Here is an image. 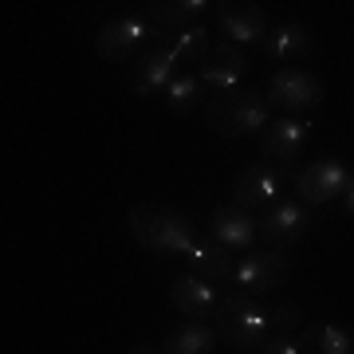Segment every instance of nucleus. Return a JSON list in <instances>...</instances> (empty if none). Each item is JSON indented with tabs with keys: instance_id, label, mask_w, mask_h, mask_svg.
<instances>
[{
	"instance_id": "nucleus-1",
	"label": "nucleus",
	"mask_w": 354,
	"mask_h": 354,
	"mask_svg": "<svg viewBox=\"0 0 354 354\" xmlns=\"http://www.w3.org/2000/svg\"><path fill=\"white\" fill-rule=\"evenodd\" d=\"M205 122L209 130L225 134V138H244V134H256L272 122V106H268V95L248 87H228V91H213L205 99Z\"/></svg>"
},
{
	"instance_id": "nucleus-2",
	"label": "nucleus",
	"mask_w": 354,
	"mask_h": 354,
	"mask_svg": "<svg viewBox=\"0 0 354 354\" xmlns=\"http://www.w3.org/2000/svg\"><path fill=\"white\" fill-rule=\"evenodd\" d=\"M213 323H216L221 342H228L232 351H241V354L260 351L272 339V319H268V311L256 304L252 295H241V291H232L228 299H221V311H216Z\"/></svg>"
},
{
	"instance_id": "nucleus-3",
	"label": "nucleus",
	"mask_w": 354,
	"mask_h": 354,
	"mask_svg": "<svg viewBox=\"0 0 354 354\" xmlns=\"http://www.w3.org/2000/svg\"><path fill=\"white\" fill-rule=\"evenodd\" d=\"M291 279V260L276 248H252L244 252V260H236V272H232V288L241 295H268V291H279Z\"/></svg>"
},
{
	"instance_id": "nucleus-4",
	"label": "nucleus",
	"mask_w": 354,
	"mask_h": 354,
	"mask_svg": "<svg viewBox=\"0 0 354 354\" xmlns=\"http://www.w3.org/2000/svg\"><path fill=\"white\" fill-rule=\"evenodd\" d=\"M153 39H158V28H153L150 16H118L99 32L95 39V51H99L106 64H127L130 55L150 48L153 51Z\"/></svg>"
},
{
	"instance_id": "nucleus-5",
	"label": "nucleus",
	"mask_w": 354,
	"mask_h": 354,
	"mask_svg": "<svg viewBox=\"0 0 354 354\" xmlns=\"http://www.w3.org/2000/svg\"><path fill=\"white\" fill-rule=\"evenodd\" d=\"M315 225V213H311V205L299 201V197H283L279 205H272L264 216H260V241L268 248H291V244H299L307 236V228Z\"/></svg>"
},
{
	"instance_id": "nucleus-6",
	"label": "nucleus",
	"mask_w": 354,
	"mask_h": 354,
	"mask_svg": "<svg viewBox=\"0 0 354 354\" xmlns=\"http://www.w3.org/2000/svg\"><path fill=\"white\" fill-rule=\"evenodd\" d=\"M283 185H288V174L283 169H276V165H268V162H256V165H248V169L236 174V181H232V201L241 205V209H248V213L264 216L272 205L283 201Z\"/></svg>"
},
{
	"instance_id": "nucleus-7",
	"label": "nucleus",
	"mask_w": 354,
	"mask_h": 354,
	"mask_svg": "<svg viewBox=\"0 0 354 354\" xmlns=\"http://www.w3.org/2000/svg\"><path fill=\"white\" fill-rule=\"evenodd\" d=\"M319 102H323V83L311 71L288 67V71H276L272 83H268V106L283 111V118H295V114L311 111Z\"/></svg>"
},
{
	"instance_id": "nucleus-8",
	"label": "nucleus",
	"mask_w": 354,
	"mask_h": 354,
	"mask_svg": "<svg viewBox=\"0 0 354 354\" xmlns=\"http://www.w3.org/2000/svg\"><path fill=\"white\" fill-rule=\"evenodd\" d=\"M351 181H354V174L339 158H323V162H311L299 169V177H295V197L307 205H327L335 197H346Z\"/></svg>"
},
{
	"instance_id": "nucleus-9",
	"label": "nucleus",
	"mask_w": 354,
	"mask_h": 354,
	"mask_svg": "<svg viewBox=\"0 0 354 354\" xmlns=\"http://www.w3.org/2000/svg\"><path fill=\"white\" fill-rule=\"evenodd\" d=\"M209 232L213 241H221L228 252H252L256 241H260V216L241 209L236 201L216 205L213 216H209Z\"/></svg>"
},
{
	"instance_id": "nucleus-10",
	"label": "nucleus",
	"mask_w": 354,
	"mask_h": 354,
	"mask_svg": "<svg viewBox=\"0 0 354 354\" xmlns=\"http://www.w3.org/2000/svg\"><path fill=\"white\" fill-rule=\"evenodd\" d=\"M307 138H311V122L307 118H276V122H268L260 130V158L268 165L283 169V165H291L299 158Z\"/></svg>"
},
{
	"instance_id": "nucleus-11",
	"label": "nucleus",
	"mask_w": 354,
	"mask_h": 354,
	"mask_svg": "<svg viewBox=\"0 0 354 354\" xmlns=\"http://www.w3.org/2000/svg\"><path fill=\"white\" fill-rule=\"evenodd\" d=\"M216 24L228 36V44H264L268 28V12L260 4H216Z\"/></svg>"
},
{
	"instance_id": "nucleus-12",
	"label": "nucleus",
	"mask_w": 354,
	"mask_h": 354,
	"mask_svg": "<svg viewBox=\"0 0 354 354\" xmlns=\"http://www.w3.org/2000/svg\"><path fill=\"white\" fill-rule=\"evenodd\" d=\"M244 67H248L244 51L236 48V44H228V39H225V44H213V48H209V55L197 64V75H201L205 87L228 91V87H236V83H241Z\"/></svg>"
},
{
	"instance_id": "nucleus-13",
	"label": "nucleus",
	"mask_w": 354,
	"mask_h": 354,
	"mask_svg": "<svg viewBox=\"0 0 354 354\" xmlns=\"http://www.w3.org/2000/svg\"><path fill=\"white\" fill-rule=\"evenodd\" d=\"M177 79V59H174V48H153L142 55V64L134 67L130 75V91L150 99V95H165L169 83Z\"/></svg>"
},
{
	"instance_id": "nucleus-14",
	"label": "nucleus",
	"mask_w": 354,
	"mask_h": 354,
	"mask_svg": "<svg viewBox=\"0 0 354 354\" xmlns=\"http://www.w3.org/2000/svg\"><path fill=\"white\" fill-rule=\"evenodd\" d=\"M169 299L185 319H216V311H221V291L201 276H181L169 291Z\"/></svg>"
},
{
	"instance_id": "nucleus-15",
	"label": "nucleus",
	"mask_w": 354,
	"mask_h": 354,
	"mask_svg": "<svg viewBox=\"0 0 354 354\" xmlns=\"http://www.w3.org/2000/svg\"><path fill=\"white\" fill-rule=\"evenodd\" d=\"M311 48H315V39H311V28L307 24H279L272 28L264 36V44H260V51H264L268 59H279V64H291V59H304V55H311Z\"/></svg>"
},
{
	"instance_id": "nucleus-16",
	"label": "nucleus",
	"mask_w": 354,
	"mask_h": 354,
	"mask_svg": "<svg viewBox=\"0 0 354 354\" xmlns=\"http://www.w3.org/2000/svg\"><path fill=\"white\" fill-rule=\"evenodd\" d=\"M189 268L193 276L209 279V283H216V279H228L232 283V272H236V260H232V252H228L221 241H197L189 248Z\"/></svg>"
},
{
	"instance_id": "nucleus-17",
	"label": "nucleus",
	"mask_w": 354,
	"mask_h": 354,
	"mask_svg": "<svg viewBox=\"0 0 354 354\" xmlns=\"http://www.w3.org/2000/svg\"><path fill=\"white\" fill-rule=\"evenodd\" d=\"M216 342H221L216 327H209V323H201V319H193V323H181V327H174L169 335H165L162 354H213Z\"/></svg>"
},
{
	"instance_id": "nucleus-18",
	"label": "nucleus",
	"mask_w": 354,
	"mask_h": 354,
	"mask_svg": "<svg viewBox=\"0 0 354 354\" xmlns=\"http://www.w3.org/2000/svg\"><path fill=\"white\" fill-rule=\"evenodd\" d=\"M130 232L146 252L162 256V232H165V205H134L130 209Z\"/></svg>"
},
{
	"instance_id": "nucleus-19",
	"label": "nucleus",
	"mask_w": 354,
	"mask_h": 354,
	"mask_svg": "<svg viewBox=\"0 0 354 354\" xmlns=\"http://www.w3.org/2000/svg\"><path fill=\"white\" fill-rule=\"evenodd\" d=\"M205 8H213V4H205V0H174V4H150V20L158 28V36L162 32H174V28H185L193 20H201Z\"/></svg>"
},
{
	"instance_id": "nucleus-20",
	"label": "nucleus",
	"mask_w": 354,
	"mask_h": 354,
	"mask_svg": "<svg viewBox=\"0 0 354 354\" xmlns=\"http://www.w3.org/2000/svg\"><path fill=\"white\" fill-rule=\"evenodd\" d=\"M299 346H304V354H354V339L339 327V323L307 327Z\"/></svg>"
},
{
	"instance_id": "nucleus-21",
	"label": "nucleus",
	"mask_w": 354,
	"mask_h": 354,
	"mask_svg": "<svg viewBox=\"0 0 354 354\" xmlns=\"http://www.w3.org/2000/svg\"><path fill=\"white\" fill-rule=\"evenodd\" d=\"M205 83L201 75H177L174 83H169V91H165V102H169V111L174 114H193L197 106H205Z\"/></svg>"
},
{
	"instance_id": "nucleus-22",
	"label": "nucleus",
	"mask_w": 354,
	"mask_h": 354,
	"mask_svg": "<svg viewBox=\"0 0 354 354\" xmlns=\"http://www.w3.org/2000/svg\"><path fill=\"white\" fill-rule=\"evenodd\" d=\"M169 48H174L177 67H181V64H201L205 55H209V48H213V44H209V32L197 24V28H185V32H181V36L169 44Z\"/></svg>"
},
{
	"instance_id": "nucleus-23",
	"label": "nucleus",
	"mask_w": 354,
	"mask_h": 354,
	"mask_svg": "<svg viewBox=\"0 0 354 354\" xmlns=\"http://www.w3.org/2000/svg\"><path fill=\"white\" fill-rule=\"evenodd\" d=\"M268 319H272V335L291 339V335L299 330V323H304V311H299L295 304H276L272 311H268Z\"/></svg>"
},
{
	"instance_id": "nucleus-24",
	"label": "nucleus",
	"mask_w": 354,
	"mask_h": 354,
	"mask_svg": "<svg viewBox=\"0 0 354 354\" xmlns=\"http://www.w3.org/2000/svg\"><path fill=\"white\" fill-rule=\"evenodd\" d=\"M260 354H304V346L295 339H279V335H272V339L260 346Z\"/></svg>"
},
{
	"instance_id": "nucleus-25",
	"label": "nucleus",
	"mask_w": 354,
	"mask_h": 354,
	"mask_svg": "<svg viewBox=\"0 0 354 354\" xmlns=\"http://www.w3.org/2000/svg\"><path fill=\"white\" fill-rule=\"evenodd\" d=\"M342 205H346V213L354 216V181H351V189H346V197H342Z\"/></svg>"
},
{
	"instance_id": "nucleus-26",
	"label": "nucleus",
	"mask_w": 354,
	"mask_h": 354,
	"mask_svg": "<svg viewBox=\"0 0 354 354\" xmlns=\"http://www.w3.org/2000/svg\"><path fill=\"white\" fill-rule=\"evenodd\" d=\"M130 354H162V351H153L150 342H138V346H134V351H130Z\"/></svg>"
}]
</instances>
